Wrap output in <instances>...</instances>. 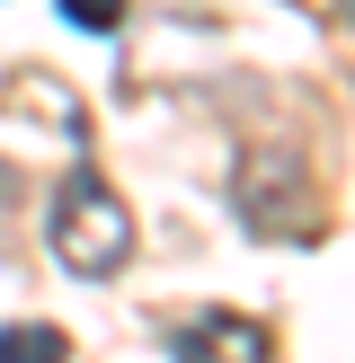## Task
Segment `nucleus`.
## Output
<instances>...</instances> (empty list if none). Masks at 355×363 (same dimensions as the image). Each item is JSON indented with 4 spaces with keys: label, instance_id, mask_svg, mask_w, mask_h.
Instances as JSON below:
<instances>
[{
    "label": "nucleus",
    "instance_id": "nucleus-1",
    "mask_svg": "<svg viewBox=\"0 0 355 363\" xmlns=\"http://www.w3.org/2000/svg\"><path fill=\"white\" fill-rule=\"evenodd\" d=\"M45 240H53V257H62L71 275L106 284L133 257V213H124V195L106 186L98 169H71L62 195H53V213H45Z\"/></svg>",
    "mask_w": 355,
    "mask_h": 363
},
{
    "label": "nucleus",
    "instance_id": "nucleus-2",
    "mask_svg": "<svg viewBox=\"0 0 355 363\" xmlns=\"http://www.w3.org/2000/svg\"><path fill=\"white\" fill-rule=\"evenodd\" d=\"M311 213H320V195H311V169H302V151L293 142H258V151L240 160V222L248 230H275V240H311Z\"/></svg>",
    "mask_w": 355,
    "mask_h": 363
},
{
    "label": "nucleus",
    "instance_id": "nucleus-3",
    "mask_svg": "<svg viewBox=\"0 0 355 363\" xmlns=\"http://www.w3.org/2000/svg\"><path fill=\"white\" fill-rule=\"evenodd\" d=\"M169 354L178 363H266V328L240 319V311H195L187 328L169 337Z\"/></svg>",
    "mask_w": 355,
    "mask_h": 363
},
{
    "label": "nucleus",
    "instance_id": "nucleus-4",
    "mask_svg": "<svg viewBox=\"0 0 355 363\" xmlns=\"http://www.w3.org/2000/svg\"><path fill=\"white\" fill-rule=\"evenodd\" d=\"M0 363H71V337L45 319H9L0 328Z\"/></svg>",
    "mask_w": 355,
    "mask_h": 363
},
{
    "label": "nucleus",
    "instance_id": "nucleus-5",
    "mask_svg": "<svg viewBox=\"0 0 355 363\" xmlns=\"http://www.w3.org/2000/svg\"><path fill=\"white\" fill-rule=\"evenodd\" d=\"M62 18L89 27V35H116V27H124V0H62Z\"/></svg>",
    "mask_w": 355,
    "mask_h": 363
},
{
    "label": "nucleus",
    "instance_id": "nucleus-6",
    "mask_svg": "<svg viewBox=\"0 0 355 363\" xmlns=\"http://www.w3.org/2000/svg\"><path fill=\"white\" fill-rule=\"evenodd\" d=\"M346 27H355V0H346Z\"/></svg>",
    "mask_w": 355,
    "mask_h": 363
}]
</instances>
